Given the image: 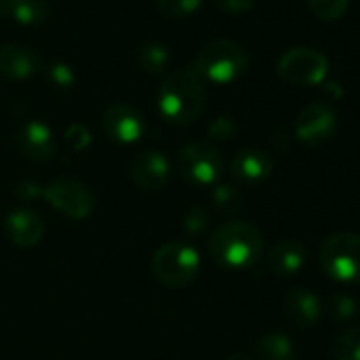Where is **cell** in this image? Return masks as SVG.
<instances>
[{"label": "cell", "mask_w": 360, "mask_h": 360, "mask_svg": "<svg viewBox=\"0 0 360 360\" xmlns=\"http://www.w3.org/2000/svg\"><path fill=\"white\" fill-rule=\"evenodd\" d=\"M208 102L206 85L193 64L169 72L157 91L159 115L178 127L195 123Z\"/></svg>", "instance_id": "cell-1"}, {"label": "cell", "mask_w": 360, "mask_h": 360, "mask_svg": "<svg viewBox=\"0 0 360 360\" xmlns=\"http://www.w3.org/2000/svg\"><path fill=\"white\" fill-rule=\"evenodd\" d=\"M265 238L259 227L246 221H231L221 225L208 244L212 259L227 269L252 267L263 255Z\"/></svg>", "instance_id": "cell-2"}, {"label": "cell", "mask_w": 360, "mask_h": 360, "mask_svg": "<svg viewBox=\"0 0 360 360\" xmlns=\"http://www.w3.org/2000/svg\"><path fill=\"white\" fill-rule=\"evenodd\" d=\"M248 51L231 39H214L202 45L193 62L202 79L217 85H227L238 81L248 68Z\"/></svg>", "instance_id": "cell-3"}, {"label": "cell", "mask_w": 360, "mask_h": 360, "mask_svg": "<svg viewBox=\"0 0 360 360\" xmlns=\"http://www.w3.org/2000/svg\"><path fill=\"white\" fill-rule=\"evenodd\" d=\"M200 252L185 242H167L155 250L150 269L155 280L169 288L189 286L200 274Z\"/></svg>", "instance_id": "cell-4"}, {"label": "cell", "mask_w": 360, "mask_h": 360, "mask_svg": "<svg viewBox=\"0 0 360 360\" xmlns=\"http://www.w3.org/2000/svg\"><path fill=\"white\" fill-rule=\"evenodd\" d=\"M320 265L337 282H360V236L352 231L328 236L320 248Z\"/></svg>", "instance_id": "cell-5"}, {"label": "cell", "mask_w": 360, "mask_h": 360, "mask_svg": "<svg viewBox=\"0 0 360 360\" xmlns=\"http://www.w3.org/2000/svg\"><path fill=\"white\" fill-rule=\"evenodd\" d=\"M176 169L185 183L193 187H210L221 180L225 161L214 146L206 142H189L176 157Z\"/></svg>", "instance_id": "cell-6"}, {"label": "cell", "mask_w": 360, "mask_h": 360, "mask_svg": "<svg viewBox=\"0 0 360 360\" xmlns=\"http://www.w3.org/2000/svg\"><path fill=\"white\" fill-rule=\"evenodd\" d=\"M328 60L309 47H295L278 62V77L295 87H311L326 79Z\"/></svg>", "instance_id": "cell-7"}, {"label": "cell", "mask_w": 360, "mask_h": 360, "mask_svg": "<svg viewBox=\"0 0 360 360\" xmlns=\"http://www.w3.org/2000/svg\"><path fill=\"white\" fill-rule=\"evenodd\" d=\"M43 198L53 210L75 221H83L91 217V212L96 210L94 193L75 178L53 180V183H49L43 189Z\"/></svg>", "instance_id": "cell-8"}, {"label": "cell", "mask_w": 360, "mask_h": 360, "mask_svg": "<svg viewBox=\"0 0 360 360\" xmlns=\"http://www.w3.org/2000/svg\"><path fill=\"white\" fill-rule=\"evenodd\" d=\"M335 131H337V112L324 102L307 104L297 115L295 134L307 146L326 144L335 136Z\"/></svg>", "instance_id": "cell-9"}, {"label": "cell", "mask_w": 360, "mask_h": 360, "mask_svg": "<svg viewBox=\"0 0 360 360\" xmlns=\"http://www.w3.org/2000/svg\"><path fill=\"white\" fill-rule=\"evenodd\" d=\"M102 127L110 140L119 144H134L144 136L146 121H144V115L136 106L119 102V104H110L104 110Z\"/></svg>", "instance_id": "cell-10"}, {"label": "cell", "mask_w": 360, "mask_h": 360, "mask_svg": "<svg viewBox=\"0 0 360 360\" xmlns=\"http://www.w3.org/2000/svg\"><path fill=\"white\" fill-rule=\"evenodd\" d=\"M131 183L144 193L161 191L169 180V161L161 150L146 148L131 159L129 165Z\"/></svg>", "instance_id": "cell-11"}, {"label": "cell", "mask_w": 360, "mask_h": 360, "mask_svg": "<svg viewBox=\"0 0 360 360\" xmlns=\"http://www.w3.org/2000/svg\"><path fill=\"white\" fill-rule=\"evenodd\" d=\"M43 68L41 56L22 43L0 45V77L7 81H28Z\"/></svg>", "instance_id": "cell-12"}, {"label": "cell", "mask_w": 360, "mask_h": 360, "mask_svg": "<svg viewBox=\"0 0 360 360\" xmlns=\"http://www.w3.org/2000/svg\"><path fill=\"white\" fill-rule=\"evenodd\" d=\"M274 161L261 148H244L231 161V174L240 185L255 187L261 185L271 176Z\"/></svg>", "instance_id": "cell-13"}, {"label": "cell", "mask_w": 360, "mask_h": 360, "mask_svg": "<svg viewBox=\"0 0 360 360\" xmlns=\"http://www.w3.org/2000/svg\"><path fill=\"white\" fill-rule=\"evenodd\" d=\"M18 148L30 161H49L56 153V138L47 123L30 121L18 131Z\"/></svg>", "instance_id": "cell-14"}, {"label": "cell", "mask_w": 360, "mask_h": 360, "mask_svg": "<svg viewBox=\"0 0 360 360\" xmlns=\"http://www.w3.org/2000/svg\"><path fill=\"white\" fill-rule=\"evenodd\" d=\"M5 236L20 248H32L43 240L45 223L32 210H15L5 219Z\"/></svg>", "instance_id": "cell-15"}, {"label": "cell", "mask_w": 360, "mask_h": 360, "mask_svg": "<svg viewBox=\"0 0 360 360\" xmlns=\"http://www.w3.org/2000/svg\"><path fill=\"white\" fill-rule=\"evenodd\" d=\"M284 314L292 324L301 328H309L320 320L322 303L307 288H290L284 295Z\"/></svg>", "instance_id": "cell-16"}, {"label": "cell", "mask_w": 360, "mask_h": 360, "mask_svg": "<svg viewBox=\"0 0 360 360\" xmlns=\"http://www.w3.org/2000/svg\"><path fill=\"white\" fill-rule=\"evenodd\" d=\"M307 259V250L299 240H282L267 252V267L276 276L297 274Z\"/></svg>", "instance_id": "cell-17"}, {"label": "cell", "mask_w": 360, "mask_h": 360, "mask_svg": "<svg viewBox=\"0 0 360 360\" xmlns=\"http://www.w3.org/2000/svg\"><path fill=\"white\" fill-rule=\"evenodd\" d=\"M0 18L22 26H39L49 18L47 0H0Z\"/></svg>", "instance_id": "cell-18"}, {"label": "cell", "mask_w": 360, "mask_h": 360, "mask_svg": "<svg viewBox=\"0 0 360 360\" xmlns=\"http://www.w3.org/2000/svg\"><path fill=\"white\" fill-rule=\"evenodd\" d=\"M255 360H295V347L282 333H267L255 343Z\"/></svg>", "instance_id": "cell-19"}, {"label": "cell", "mask_w": 360, "mask_h": 360, "mask_svg": "<svg viewBox=\"0 0 360 360\" xmlns=\"http://www.w3.org/2000/svg\"><path fill=\"white\" fill-rule=\"evenodd\" d=\"M136 64L146 75H159L169 64V51L159 41H148L138 47L136 51Z\"/></svg>", "instance_id": "cell-20"}, {"label": "cell", "mask_w": 360, "mask_h": 360, "mask_svg": "<svg viewBox=\"0 0 360 360\" xmlns=\"http://www.w3.org/2000/svg\"><path fill=\"white\" fill-rule=\"evenodd\" d=\"M335 360H360V326L345 328L333 343Z\"/></svg>", "instance_id": "cell-21"}, {"label": "cell", "mask_w": 360, "mask_h": 360, "mask_svg": "<svg viewBox=\"0 0 360 360\" xmlns=\"http://www.w3.org/2000/svg\"><path fill=\"white\" fill-rule=\"evenodd\" d=\"M212 204L223 214H238L244 206V195L231 185H219L212 193Z\"/></svg>", "instance_id": "cell-22"}, {"label": "cell", "mask_w": 360, "mask_h": 360, "mask_svg": "<svg viewBox=\"0 0 360 360\" xmlns=\"http://www.w3.org/2000/svg\"><path fill=\"white\" fill-rule=\"evenodd\" d=\"M204 0H157V9L167 20H183L200 11Z\"/></svg>", "instance_id": "cell-23"}, {"label": "cell", "mask_w": 360, "mask_h": 360, "mask_svg": "<svg viewBox=\"0 0 360 360\" xmlns=\"http://www.w3.org/2000/svg\"><path fill=\"white\" fill-rule=\"evenodd\" d=\"M309 11L322 22H337L345 15L349 0H307Z\"/></svg>", "instance_id": "cell-24"}, {"label": "cell", "mask_w": 360, "mask_h": 360, "mask_svg": "<svg viewBox=\"0 0 360 360\" xmlns=\"http://www.w3.org/2000/svg\"><path fill=\"white\" fill-rule=\"evenodd\" d=\"M328 305H330V318L335 322H341V324L349 322L358 311V305H356L354 297H349L347 292H335L330 297Z\"/></svg>", "instance_id": "cell-25"}, {"label": "cell", "mask_w": 360, "mask_h": 360, "mask_svg": "<svg viewBox=\"0 0 360 360\" xmlns=\"http://www.w3.org/2000/svg\"><path fill=\"white\" fill-rule=\"evenodd\" d=\"M47 79H49V83H51L53 87H58V89H68V87L75 85V70H72L66 62L56 60V62H51V64L47 66Z\"/></svg>", "instance_id": "cell-26"}, {"label": "cell", "mask_w": 360, "mask_h": 360, "mask_svg": "<svg viewBox=\"0 0 360 360\" xmlns=\"http://www.w3.org/2000/svg\"><path fill=\"white\" fill-rule=\"evenodd\" d=\"M208 134H210V138H214V140H229V138L236 134V121L229 119V117H217V119L210 123Z\"/></svg>", "instance_id": "cell-27"}, {"label": "cell", "mask_w": 360, "mask_h": 360, "mask_svg": "<svg viewBox=\"0 0 360 360\" xmlns=\"http://www.w3.org/2000/svg\"><path fill=\"white\" fill-rule=\"evenodd\" d=\"M212 5L221 9L223 13L242 15V13H248L257 5V0H212Z\"/></svg>", "instance_id": "cell-28"}, {"label": "cell", "mask_w": 360, "mask_h": 360, "mask_svg": "<svg viewBox=\"0 0 360 360\" xmlns=\"http://www.w3.org/2000/svg\"><path fill=\"white\" fill-rule=\"evenodd\" d=\"M66 140L72 144V148L83 150V148H87V146H89V142H91V134H89V129H87L85 125L75 123V125H70V127L66 129Z\"/></svg>", "instance_id": "cell-29"}, {"label": "cell", "mask_w": 360, "mask_h": 360, "mask_svg": "<svg viewBox=\"0 0 360 360\" xmlns=\"http://www.w3.org/2000/svg\"><path fill=\"white\" fill-rule=\"evenodd\" d=\"M326 89H328L330 94H335V98H341V96H343V89H341L337 83H328V85H326Z\"/></svg>", "instance_id": "cell-30"}, {"label": "cell", "mask_w": 360, "mask_h": 360, "mask_svg": "<svg viewBox=\"0 0 360 360\" xmlns=\"http://www.w3.org/2000/svg\"><path fill=\"white\" fill-rule=\"evenodd\" d=\"M225 360H252L248 354H242V352H233V354H229Z\"/></svg>", "instance_id": "cell-31"}]
</instances>
